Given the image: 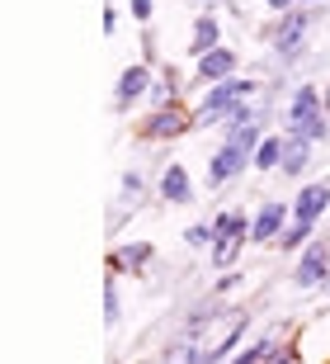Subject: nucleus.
Segmentation results:
<instances>
[{"mask_svg": "<svg viewBox=\"0 0 330 364\" xmlns=\"http://www.w3.org/2000/svg\"><path fill=\"white\" fill-rule=\"evenodd\" d=\"M283 147H288V137H264L260 147H255V166H260V171L283 166Z\"/></svg>", "mask_w": 330, "mask_h": 364, "instance_id": "nucleus-14", "label": "nucleus"}, {"mask_svg": "<svg viewBox=\"0 0 330 364\" xmlns=\"http://www.w3.org/2000/svg\"><path fill=\"white\" fill-rule=\"evenodd\" d=\"M208 237H212L208 228H189V246H203V242H208Z\"/></svg>", "mask_w": 330, "mask_h": 364, "instance_id": "nucleus-22", "label": "nucleus"}, {"mask_svg": "<svg viewBox=\"0 0 330 364\" xmlns=\"http://www.w3.org/2000/svg\"><path fill=\"white\" fill-rule=\"evenodd\" d=\"M114 28H119V10L109 5V10H104V33H114Z\"/></svg>", "mask_w": 330, "mask_h": 364, "instance_id": "nucleus-23", "label": "nucleus"}, {"mask_svg": "<svg viewBox=\"0 0 330 364\" xmlns=\"http://www.w3.org/2000/svg\"><path fill=\"white\" fill-rule=\"evenodd\" d=\"M326 119H330V90H326Z\"/></svg>", "mask_w": 330, "mask_h": 364, "instance_id": "nucleus-25", "label": "nucleus"}, {"mask_svg": "<svg viewBox=\"0 0 330 364\" xmlns=\"http://www.w3.org/2000/svg\"><path fill=\"white\" fill-rule=\"evenodd\" d=\"M217 33H222V24H217V19H198V28H194V53H212V48H217Z\"/></svg>", "mask_w": 330, "mask_h": 364, "instance_id": "nucleus-16", "label": "nucleus"}, {"mask_svg": "<svg viewBox=\"0 0 330 364\" xmlns=\"http://www.w3.org/2000/svg\"><path fill=\"white\" fill-rule=\"evenodd\" d=\"M317 14H321L317 5H297V10H288L278 24L264 28V38L274 43V53L283 57V62H292V57L302 53V38H307V28L317 24Z\"/></svg>", "mask_w": 330, "mask_h": 364, "instance_id": "nucleus-2", "label": "nucleus"}, {"mask_svg": "<svg viewBox=\"0 0 330 364\" xmlns=\"http://www.w3.org/2000/svg\"><path fill=\"white\" fill-rule=\"evenodd\" d=\"M297 289H317L321 279H330V251H326V242H317V246H307L302 251V260H297Z\"/></svg>", "mask_w": 330, "mask_h": 364, "instance_id": "nucleus-5", "label": "nucleus"}, {"mask_svg": "<svg viewBox=\"0 0 330 364\" xmlns=\"http://www.w3.org/2000/svg\"><path fill=\"white\" fill-rule=\"evenodd\" d=\"M231 71H236V53H231V48H212V53H203V62H198V76H203V81H231Z\"/></svg>", "mask_w": 330, "mask_h": 364, "instance_id": "nucleus-10", "label": "nucleus"}, {"mask_svg": "<svg viewBox=\"0 0 330 364\" xmlns=\"http://www.w3.org/2000/svg\"><path fill=\"white\" fill-rule=\"evenodd\" d=\"M151 5H156V0H132V14L146 24V19H151Z\"/></svg>", "mask_w": 330, "mask_h": 364, "instance_id": "nucleus-21", "label": "nucleus"}, {"mask_svg": "<svg viewBox=\"0 0 330 364\" xmlns=\"http://www.w3.org/2000/svg\"><path fill=\"white\" fill-rule=\"evenodd\" d=\"M326 203H330V189L326 185H307L302 194H297V203H292V223H312V228H317V218H321Z\"/></svg>", "mask_w": 330, "mask_h": 364, "instance_id": "nucleus-9", "label": "nucleus"}, {"mask_svg": "<svg viewBox=\"0 0 330 364\" xmlns=\"http://www.w3.org/2000/svg\"><path fill=\"white\" fill-rule=\"evenodd\" d=\"M255 90V81H217L212 85V95L198 105V114H194V123H217V119H231L241 109V100Z\"/></svg>", "mask_w": 330, "mask_h": 364, "instance_id": "nucleus-4", "label": "nucleus"}, {"mask_svg": "<svg viewBox=\"0 0 330 364\" xmlns=\"http://www.w3.org/2000/svg\"><path fill=\"white\" fill-rule=\"evenodd\" d=\"M146 90H151V67H128L119 76V100H114V105H119V109H132Z\"/></svg>", "mask_w": 330, "mask_h": 364, "instance_id": "nucleus-8", "label": "nucleus"}, {"mask_svg": "<svg viewBox=\"0 0 330 364\" xmlns=\"http://www.w3.org/2000/svg\"><path fill=\"white\" fill-rule=\"evenodd\" d=\"M264 360H269V341H260V346H246V350H241L231 364H264Z\"/></svg>", "mask_w": 330, "mask_h": 364, "instance_id": "nucleus-18", "label": "nucleus"}, {"mask_svg": "<svg viewBox=\"0 0 330 364\" xmlns=\"http://www.w3.org/2000/svg\"><path fill=\"white\" fill-rule=\"evenodd\" d=\"M292 5H321V0H292Z\"/></svg>", "mask_w": 330, "mask_h": 364, "instance_id": "nucleus-24", "label": "nucleus"}, {"mask_svg": "<svg viewBox=\"0 0 330 364\" xmlns=\"http://www.w3.org/2000/svg\"><path fill=\"white\" fill-rule=\"evenodd\" d=\"M264 137H260V123L255 128H231L226 133V142H222V151L212 156V166H208V185L212 189H222L226 180H236L246 166L255 161V147H260Z\"/></svg>", "mask_w": 330, "mask_h": 364, "instance_id": "nucleus-1", "label": "nucleus"}, {"mask_svg": "<svg viewBox=\"0 0 330 364\" xmlns=\"http://www.w3.org/2000/svg\"><path fill=\"white\" fill-rule=\"evenodd\" d=\"M212 265L222 270V265H231V260L241 256V246L251 242V223H246V213H222L217 223H212Z\"/></svg>", "mask_w": 330, "mask_h": 364, "instance_id": "nucleus-3", "label": "nucleus"}, {"mask_svg": "<svg viewBox=\"0 0 330 364\" xmlns=\"http://www.w3.org/2000/svg\"><path fill=\"white\" fill-rule=\"evenodd\" d=\"M109 265H114V270H132V274H142L146 265H151V246H142V242H137V246H123V251H119L114 260H109Z\"/></svg>", "mask_w": 330, "mask_h": 364, "instance_id": "nucleus-13", "label": "nucleus"}, {"mask_svg": "<svg viewBox=\"0 0 330 364\" xmlns=\"http://www.w3.org/2000/svg\"><path fill=\"white\" fill-rule=\"evenodd\" d=\"M119 312H123V308H119V289L109 284V289H104V322H109V326H119Z\"/></svg>", "mask_w": 330, "mask_h": 364, "instance_id": "nucleus-19", "label": "nucleus"}, {"mask_svg": "<svg viewBox=\"0 0 330 364\" xmlns=\"http://www.w3.org/2000/svg\"><path fill=\"white\" fill-rule=\"evenodd\" d=\"M321 114H326V100L317 95V85H297V95H292V105H288L292 133H297V128H307L312 119H321Z\"/></svg>", "mask_w": 330, "mask_h": 364, "instance_id": "nucleus-6", "label": "nucleus"}, {"mask_svg": "<svg viewBox=\"0 0 330 364\" xmlns=\"http://www.w3.org/2000/svg\"><path fill=\"white\" fill-rule=\"evenodd\" d=\"M292 208H283V203H264L260 218L251 223V242H278L283 237V228H288Z\"/></svg>", "mask_w": 330, "mask_h": 364, "instance_id": "nucleus-7", "label": "nucleus"}, {"mask_svg": "<svg viewBox=\"0 0 330 364\" xmlns=\"http://www.w3.org/2000/svg\"><path fill=\"white\" fill-rule=\"evenodd\" d=\"M269 364H297V346H283V350H278Z\"/></svg>", "mask_w": 330, "mask_h": 364, "instance_id": "nucleus-20", "label": "nucleus"}, {"mask_svg": "<svg viewBox=\"0 0 330 364\" xmlns=\"http://www.w3.org/2000/svg\"><path fill=\"white\" fill-rule=\"evenodd\" d=\"M312 237V223H292V228H283V237H278V246L283 251H297V246Z\"/></svg>", "mask_w": 330, "mask_h": 364, "instance_id": "nucleus-17", "label": "nucleus"}, {"mask_svg": "<svg viewBox=\"0 0 330 364\" xmlns=\"http://www.w3.org/2000/svg\"><path fill=\"white\" fill-rule=\"evenodd\" d=\"M307 156H312V142H302V137H288V147H283V176H297V171H307Z\"/></svg>", "mask_w": 330, "mask_h": 364, "instance_id": "nucleus-15", "label": "nucleus"}, {"mask_svg": "<svg viewBox=\"0 0 330 364\" xmlns=\"http://www.w3.org/2000/svg\"><path fill=\"white\" fill-rule=\"evenodd\" d=\"M185 109H156L151 119H146V128H142V137H170V133H185Z\"/></svg>", "mask_w": 330, "mask_h": 364, "instance_id": "nucleus-11", "label": "nucleus"}, {"mask_svg": "<svg viewBox=\"0 0 330 364\" xmlns=\"http://www.w3.org/2000/svg\"><path fill=\"white\" fill-rule=\"evenodd\" d=\"M160 199H165V203H189V199H194V189H189L185 166H170V171L160 176Z\"/></svg>", "mask_w": 330, "mask_h": 364, "instance_id": "nucleus-12", "label": "nucleus"}]
</instances>
